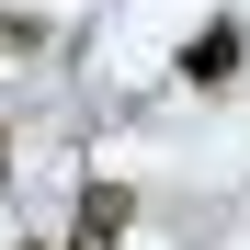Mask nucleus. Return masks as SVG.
<instances>
[{
	"mask_svg": "<svg viewBox=\"0 0 250 250\" xmlns=\"http://www.w3.org/2000/svg\"><path fill=\"white\" fill-rule=\"evenodd\" d=\"M182 80H193V91H216V80H239V23H205L193 46H182Z\"/></svg>",
	"mask_w": 250,
	"mask_h": 250,
	"instance_id": "nucleus-1",
	"label": "nucleus"
},
{
	"mask_svg": "<svg viewBox=\"0 0 250 250\" xmlns=\"http://www.w3.org/2000/svg\"><path fill=\"white\" fill-rule=\"evenodd\" d=\"M23 250H46V239H23Z\"/></svg>",
	"mask_w": 250,
	"mask_h": 250,
	"instance_id": "nucleus-6",
	"label": "nucleus"
},
{
	"mask_svg": "<svg viewBox=\"0 0 250 250\" xmlns=\"http://www.w3.org/2000/svg\"><path fill=\"white\" fill-rule=\"evenodd\" d=\"M125 216H137V193H125V182H80V228L125 239Z\"/></svg>",
	"mask_w": 250,
	"mask_h": 250,
	"instance_id": "nucleus-2",
	"label": "nucleus"
},
{
	"mask_svg": "<svg viewBox=\"0 0 250 250\" xmlns=\"http://www.w3.org/2000/svg\"><path fill=\"white\" fill-rule=\"evenodd\" d=\"M0 182H12V137H0Z\"/></svg>",
	"mask_w": 250,
	"mask_h": 250,
	"instance_id": "nucleus-5",
	"label": "nucleus"
},
{
	"mask_svg": "<svg viewBox=\"0 0 250 250\" xmlns=\"http://www.w3.org/2000/svg\"><path fill=\"white\" fill-rule=\"evenodd\" d=\"M46 34H34V12H0V57H34Z\"/></svg>",
	"mask_w": 250,
	"mask_h": 250,
	"instance_id": "nucleus-3",
	"label": "nucleus"
},
{
	"mask_svg": "<svg viewBox=\"0 0 250 250\" xmlns=\"http://www.w3.org/2000/svg\"><path fill=\"white\" fill-rule=\"evenodd\" d=\"M68 250H114V239H103V228H68Z\"/></svg>",
	"mask_w": 250,
	"mask_h": 250,
	"instance_id": "nucleus-4",
	"label": "nucleus"
}]
</instances>
